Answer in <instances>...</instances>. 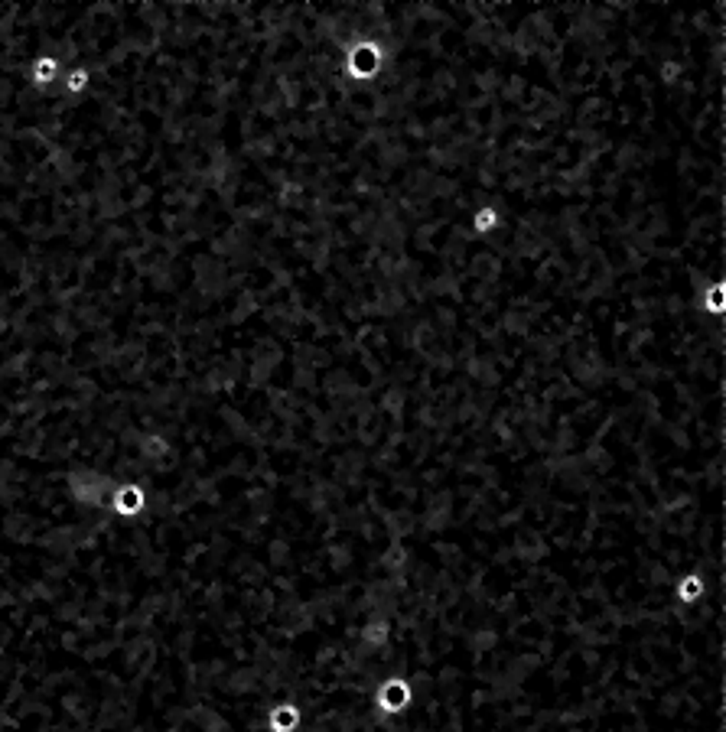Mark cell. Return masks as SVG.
I'll list each match as a JSON object with an SVG mask.
<instances>
[{"label":"cell","instance_id":"obj_1","mask_svg":"<svg viewBox=\"0 0 726 732\" xmlns=\"http://www.w3.org/2000/svg\"><path fill=\"white\" fill-rule=\"evenodd\" d=\"M407 700H411V690H407L401 680H391V684L381 686V694H378V706L385 710V713H397V710H405Z\"/></svg>","mask_w":726,"mask_h":732},{"label":"cell","instance_id":"obj_2","mask_svg":"<svg viewBox=\"0 0 726 732\" xmlns=\"http://www.w3.org/2000/svg\"><path fill=\"white\" fill-rule=\"evenodd\" d=\"M267 726H271V732H294L296 726H300L296 706H277L274 713H271V720H267Z\"/></svg>","mask_w":726,"mask_h":732},{"label":"cell","instance_id":"obj_3","mask_svg":"<svg viewBox=\"0 0 726 732\" xmlns=\"http://www.w3.org/2000/svg\"><path fill=\"white\" fill-rule=\"evenodd\" d=\"M140 504H144V495H140V488H121V492H118V508L124 514L138 512Z\"/></svg>","mask_w":726,"mask_h":732},{"label":"cell","instance_id":"obj_4","mask_svg":"<svg viewBox=\"0 0 726 732\" xmlns=\"http://www.w3.org/2000/svg\"><path fill=\"white\" fill-rule=\"evenodd\" d=\"M49 75H55V62L53 59H43V62L37 65V82H46Z\"/></svg>","mask_w":726,"mask_h":732},{"label":"cell","instance_id":"obj_5","mask_svg":"<svg viewBox=\"0 0 726 732\" xmlns=\"http://www.w3.org/2000/svg\"><path fill=\"white\" fill-rule=\"evenodd\" d=\"M82 85H85V72H72V75H69V88H72V92H79Z\"/></svg>","mask_w":726,"mask_h":732}]
</instances>
